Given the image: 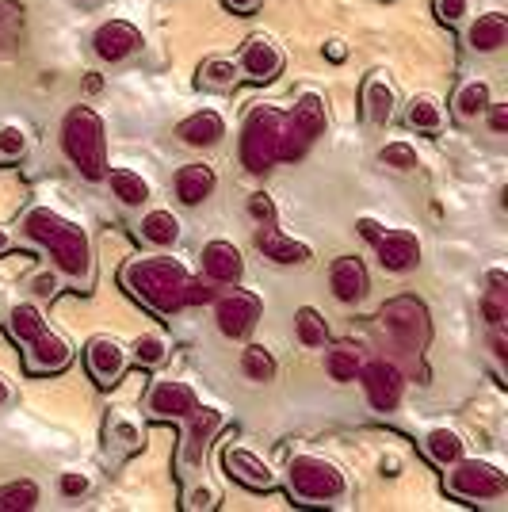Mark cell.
<instances>
[{"label": "cell", "instance_id": "19", "mask_svg": "<svg viewBox=\"0 0 508 512\" xmlns=\"http://www.w3.org/2000/svg\"><path fill=\"white\" fill-rule=\"evenodd\" d=\"M199 264H203V276L211 279V283H222V287H233V283H241V276H245V256L226 237L207 241L203 253H199Z\"/></svg>", "mask_w": 508, "mask_h": 512}, {"label": "cell", "instance_id": "2", "mask_svg": "<svg viewBox=\"0 0 508 512\" xmlns=\"http://www.w3.org/2000/svg\"><path fill=\"white\" fill-rule=\"evenodd\" d=\"M20 230L31 245H39L50 253L54 268L62 272L69 283L77 287H88L92 283V237H88L85 226L69 222L65 214H58L54 207H27L20 218Z\"/></svg>", "mask_w": 508, "mask_h": 512}, {"label": "cell", "instance_id": "27", "mask_svg": "<svg viewBox=\"0 0 508 512\" xmlns=\"http://www.w3.org/2000/svg\"><path fill=\"white\" fill-rule=\"evenodd\" d=\"M424 455H428V463H436L440 470H447L455 459H463L466 455V440L455 432V428L436 425L424 432Z\"/></svg>", "mask_w": 508, "mask_h": 512}, {"label": "cell", "instance_id": "41", "mask_svg": "<svg viewBox=\"0 0 508 512\" xmlns=\"http://www.w3.org/2000/svg\"><path fill=\"white\" fill-rule=\"evenodd\" d=\"M184 509L188 512H211L218 509V490L207 486V482H199V486H188L184 490Z\"/></svg>", "mask_w": 508, "mask_h": 512}, {"label": "cell", "instance_id": "38", "mask_svg": "<svg viewBox=\"0 0 508 512\" xmlns=\"http://www.w3.org/2000/svg\"><path fill=\"white\" fill-rule=\"evenodd\" d=\"M107 440L111 444H119L123 451H138L146 440H142V428L134 425L130 417H123V413H115L111 421H107Z\"/></svg>", "mask_w": 508, "mask_h": 512}, {"label": "cell", "instance_id": "9", "mask_svg": "<svg viewBox=\"0 0 508 512\" xmlns=\"http://www.w3.org/2000/svg\"><path fill=\"white\" fill-rule=\"evenodd\" d=\"M260 314H264L260 299H256L253 291H241L237 283H233L230 295H222V299L214 302V321H218V333H222V337H230V341H245V337L256 329Z\"/></svg>", "mask_w": 508, "mask_h": 512}, {"label": "cell", "instance_id": "40", "mask_svg": "<svg viewBox=\"0 0 508 512\" xmlns=\"http://www.w3.org/2000/svg\"><path fill=\"white\" fill-rule=\"evenodd\" d=\"M27 150H31V138H27V130L16 127V123L0 127V161H20Z\"/></svg>", "mask_w": 508, "mask_h": 512}, {"label": "cell", "instance_id": "28", "mask_svg": "<svg viewBox=\"0 0 508 512\" xmlns=\"http://www.w3.org/2000/svg\"><path fill=\"white\" fill-rule=\"evenodd\" d=\"M489 104H493V88H489V81H482V77L463 81V85L455 88V96H451V111H455L463 123L482 119Z\"/></svg>", "mask_w": 508, "mask_h": 512}, {"label": "cell", "instance_id": "33", "mask_svg": "<svg viewBox=\"0 0 508 512\" xmlns=\"http://www.w3.org/2000/svg\"><path fill=\"white\" fill-rule=\"evenodd\" d=\"M279 371L276 356H272V348H264V344H245L241 348V375L249 379V383H272Z\"/></svg>", "mask_w": 508, "mask_h": 512}, {"label": "cell", "instance_id": "13", "mask_svg": "<svg viewBox=\"0 0 508 512\" xmlns=\"http://www.w3.org/2000/svg\"><path fill=\"white\" fill-rule=\"evenodd\" d=\"M237 69H241V81L249 85H268L283 73V50H279L268 35H249L245 46H241V58H237Z\"/></svg>", "mask_w": 508, "mask_h": 512}, {"label": "cell", "instance_id": "15", "mask_svg": "<svg viewBox=\"0 0 508 512\" xmlns=\"http://www.w3.org/2000/svg\"><path fill=\"white\" fill-rule=\"evenodd\" d=\"M371 245H375V256H379V264L386 272L402 276V272H413L421 264V237L413 234V230H402V226L386 230L382 226V234Z\"/></svg>", "mask_w": 508, "mask_h": 512}, {"label": "cell", "instance_id": "45", "mask_svg": "<svg viewBox=\"0 0 508 512\" xmlns=\"http://www.w3.org/2000/svg\"><path fill=\"white\" fill-rule=\"evenodd\" d=\"M482 314H486L489 325H505V318H508V295H501V291H489L486 299H482Z\"/></svg>", "mask_w": 508, "mask_h": 512}, {"label": "cell", "instance_id": "21", "mask_svg": "<svg viewBox=\"0 0 508 512\" xmlns=\"http://www.w3.org/2000/svg\"><path fill=\"white\" fill-rule=\"evenodd\" d=\"M226 134H230V127H226L222 111H214V107L191 111L188 119H180V127H176V138H180L184 146H191V150H211Z\"/></svg>", "mask_w": 508, "mask_h": 512}, {"label": "cell", "instance_id": "43", "mask_svg": "<svg viewBox=\"0 0 508 512\" xmlns=\"http://www.w3.org/2000/svg\"><path fill=\"white\" fill-rule=\"evenodd\" d=\"M58 490H62V497H85L92 490V478H88L85 470H65L62 478H58Z\"/></svg>", "mask_w": 508, "mask_h": 512}, {"label": "cell", "instance_id": "25", "mask_svg": "<svg viewBox=\"0 0 508 512\" xmlns=\"http://www.w3.org/2000/svg\"><path fill=\"white\" fill-rule=\"evenodd\" d=\"M466 46L474 54H497L508 46V16L505 12H482L466 27Z\"/></svg>", "mask_w": 508, "mask_h": 512}, {"label": "cell", "instance_id": "3", "mask_svg": "<svg viewBox=\"0 0 508 512\" xmlns=\"http://www.w3.org/2000/svg\"><path fill=\"white\" fill-rule=\"evenodd\" d=\"M287 490L298 505L337 509L348 501L352 486H348V474L337 463H329L325 455L302 451V455H291V463H287Z\"/></svg>", "mask_w": 508, "mask_h": 512}, {"label": "cell", "instance_id": "17", "mask_svg": "<svg viewBox=\"0 0 508 512\" xmlns=\"http://www.w3.org/2000/svg\"><path fill=\"white\" fill-rule=\"evenodd\" d=\"M85 363H88V375L96 379L100 386H115L123 375H127V348L115 341V337H92V341L85 344Z\"/></svg>", "mask_w": 508, "mask_h": 512}, {"label": "cell", "instance_id": "49", "mask_svg": "<svg viewBox=\"0 0 508 512\" xmlns=\"http://www.w3.org/2000/svg\"><path fill=\"white\" fill-rule=\"evenodd\" d=\"M230 12H237V16H253L256 8H260V0H222Z\"/></svg>", "mask_w": 508, "mask_h": 512}, {"label": "cell", "instance_id": "22", "mask_svg": "<svg viewBox=\"0 0 508 512\" xmlns=\"http://www.w3.org/2000/svg\"><path fill=\"white\" fill-rule=\"evenodd\" d=\"M256 249L264 253V260H272V264H306L314 256V249L306 241L287 237L276 222H256Z\"/></svg>", "mask_w": 508, "mask_h": 512}, {"label": "cell", "instance_id": "48", "mask_svg": "<svg viewBox=\"0 0 508 512\" xmlns=\"http://www.w3.org/2000/svg\"><path fill=\"white\" fill-rule=\"evenodd\" d=\"M489 348H493V356H497V363H508V337L501 325H493V341H489Z\"/></svg>", "mask_w": 508, "mask_h": 512}, {"label": "cell", "instance_id": "52", "mask_svg": "<svg viewBox=\"0 0 508 512\" xmlns=\"http://www.w3.org/2000/svg\"><path fill=\"white\" fill-rule=\"evenodd\" d=\"M356 226H360V234L367 237V241H375V237L382 234V226H379V222H375V218H360Z\"/></svg>", "mask_w": 508, "mask_h": 512}, {"label": "cell", "instance_id": "20", "mask_svg": "<svg viewBox=\"0 0 508 512\" xmlns=\"http://www.w3.org/2000/svg\"><path fill=\"white\" fill-rule=\"evenodd\" d=\"M367 287H371V276H367V264L363 256H337L333 268H329V291L340 306H356V302L367 299Z\"/></svg>", "mask_w": 508, "mask_h": 512}, {"label": "cell", "instance_id": "54", "mask_svg": "<svg viewBox=\"0 0 508 512\" xmlns=\"http://www.w3.org/2000/svg\"><path fill=\"white\" fill-rule=\"evenodd\" d=\"M8 402H12V386H8V379L0 375V409L8 406Z\"/></svg>", "mask_w": 508, "mask_h": 512}, {"label": "cell", "instance_id": "11", "mask_svg": "<svg viewBox=\"0 0 508 512\" xmlns=\"http://www.w3.org/2000/svg\"><path fill=\"white\" fill-rule=\"evenodd\" d=\"M73 363V344L65 341L58 329L46 325L39 337L23 344V367L27 375H58Z\"/></svg>", "mask_w": 508, "mask_h": 512}, {"label": "cell", "instance_id": "53", "mask_svg": "<svg viewBox=\"0 0 508 512\" xmlns=\"http://www.w3.org/2000/svg\"><path fill=\"white\" fill-rule=\"evenodd\" d=\"M398 470H402V459H398V455H386V459H382V474H386V478H394Z\"/></svg>", "mask_w": 508, "mask_h": 512}, {"label": "cell", "instance_id": "16", "mask_svg": "<svg viewBox=\"0 0 508 512\" xmlns=\"http://www.w3.org/2000/svg\"><path fill=\"white\" fill-rule=\"evenodd\" d=\"M360 383H363V390H367V402L379 409V413H386V409H394L402 402L405 379H402V371H398V363H390V360L363 363Z\"/></svg>", "mask_w": 508, "mask_h": 512}, {"label": "cell", "instance_id": "8", "mask_svg": "<svg viewBox=\"0 0 508 512\" xmlns=\"http://www.w3.org/2000/svg\"><path fill=\"white\" fill-rule=\"evenodd\" d=\"M379 318H382L386 337L398 344V348H409V352H413V348H424V344H428L432 325H428V310H424V302L402 295V299L386 302Z\"/></svg>", "mask_w": 508, "mask_h": 512}, {"label": "cell", "instance_id": "4", "mask_svg": "<svg viewBox=\"0 0 508 512\" xmlns=\"http://www.w3.org/2000/svg\"><path fill=\"white\" fill-rule=\"evenodd\" d=\"M62 150L73 161V169L85 180H104L107 172V134L104 119L88 104H77L62 119Z\"/></svg>", "mask_w": 508, "mask_h": 512}, {"label": "cell", "instance_id": "39", "mask_svg": "<svg viewBox=\"0 0 508 512\" xmlns=\"http://www.w3.org/2000/svg\"><path fill=\"white\" fill-rule=\"evenodd\" d=\"M379 161L394 172H413L421 165V157H417V150H413L409 142H386L379 150Z\"/></svg>", "mask_w": 508, "mask_h": 512}, {"label": "cell", "instance_id": "50", "mask_svg": "<svg viewBox=\"0 0 508 512\" xmlns=\"http://www.w3.org/2000/svg\"><path fill=\"white\" fill-rule=\"evenodd\" d=\"M489 283V291H501V295H508V276H505V268H493L486 276Z\"/></svg>", "mask_w": 508, "mask_h": 512}, {"label": "cell", "instance_id": "51", "mask_svg": "<svg viewBox=\"0 0 508 512\" xmlns=\"http://www.w3.org/2000/svg\"><path fill=\"white\" fill-rule=\"evenodd\" d=\"M325 58H329V62H344V58H348V46L340 43V39H329V43H325Z\"/></svg>", "mask_w": 508, "mask_h": 512}, {"label": "cell", "instance_id": "34", "mask_svg": "<svg viewBox=\"0 0 508 512\" xmlns=\"http://www.w3.org/2000/svg\"><path fill=\"white\" fill-rule=\"evenodd\" d=\"M199 88H214V92H226V88H237L241 81V69L233 58H207V62L199 65Z\"/></svg>", "mask_w": 508, "mask_h": 512}, {"label": "cell", "instance_id": "5", "mask_svg": "<svg viewBox=\"0 0 508 512\" xmlns=\"http://www.w3.org/2000/svg\"><path fill=\"white\" fill-rule=\"evenodd\" d=\"M283 130H287V111L264 104L249 107L241 123V165L249 172H264L283 161Z\"/></svg>", "mask_w": 508, "mask_h": 512}, {"label": "cell", "instance_id": "26", "mask_svg": "<svg viewBox=\"0 0 508 512\" xmlns=\"http://www.w3.org/2000/svg\"><path fill=\"white\" fill-rule=\"evenodd\" d=\"M138 234H142V241L153 245V249H172V245L184 237V222H180L169 207H153V211L142 214Z\"/></svg>", "mask_w": 508, "mask_h": 512}, {"label": "cell", "instance_id": "30", "mask_svg": "<svg viewBox=\"0 0 508 512\" xmlns=\"http://www.w3.org/2000/svg\"><path fill=\"white\" fill-rule=\"evenodd\" d=\"M405 123L417 130V134H440L444 130V104L436 100V96H413L409 104H405Z\"/></svg>", "mask_w": 508, "mask_h": 512}, {"label": "cell", "instance_id": "42", "mask_svg": "<svg viewBox=\"0 0 508 512\" xmlns=\"http://www.w3.org/2000/svg\"><path fill=\"white\" fill-rule=\"evenodd\" d=\"M466 16H470V0H436V20L447 23V27L463 23Z\"/></svg>", "mask_w": 508, "mask_h": 512}, {"label": "cell", "instance_id": "10", "mask_svg": "<svg viewBox=\"0 0 508 512\" xmlns=\"http://www.w3.org/2000/svg\"><path fill=\"white\" fill-rule=\"evenodd\" d=\"M199 409V394L184 379H157L146 394V413L153 421H188Z\"/></svg>", "mask_w": 508, "mask_h": 512}, {"label": "cell", "instance_id": "14", "mask_svg": "<svg viewBox=\"0 0 508 512\" xmlns=\"http://www.w3.org/2000/svg\"><path fill=\"white\" fill-rule=\"evenodd\" d=\"M142 31L134 27L130 20H107L96 27V35H92V50H96V58L107 65H119V62H130L138 50H142Z\"/></svg>", "mask_w": 508, "mask_h": 512}, {"label": "cell", "instance_id": "12", "mask_svg": "<svg viewBox=\"0 0 508 512\" xmlns=\"http://www.w3.org/2000/svg\"><path fill=\"white\" fill-rule=\"evenodd\" d=\"M222 467L230 474L233 482H241L245 490H276V470L268 467L264 455H256L253 448L245 444H226L222 448Z\"/></svg>", "mask_w": 508, "mask_h": 512}, {"label": "cell", "instance_id": "1", "mask_svg": "<svg viewBox=\"0 0 508 512\" xmlns=\"http://www.w3.org/2000/svg\"><path fill=\"white\" fill-rule=\"evenodd\" d=\"M119 279H123L130 299L142 302L157 318H172L188 306H203V302L214 299L211 279L203 283L199 276H191L188 268L172 256H130Z\"/></svg>", "mask_w": 508, "mask_h": 512}, {"label": "cell", "instance_id": "24", "mask_svg": "<svg viewBox=\"0 0 508 512\" xmlns=\"http://www.w3.org/2000/svg\"><path fill=\"white\" fill-rule=\"evenodd\" d=\"M172 188H176V199H180L184 207H199V203H207V199L214 195V188H218V176H214L211 165L195 161V165H184V169L176 172Z\"/></svg>", "mask_w": 508, "mask_h": 512}, {"label": "cell", "instance_id": "18", "mask_svg": "<svg viewBox=\"0 0 508 512\" xmlns=\"http://www.w3.org/2000/svg\"><path fill=\"white\" fill-rule=\"evenodd\" d=\"M226 425V413L214 406H199L188 417V436H184V448H180V463L184 467H199L207 459V448L218 436V428Z\"/></svg>", "mask_w": 508, "mask_h": 512}, {"label": "cell", "instance_id": "46", "mask_svg": "<svg viewBox=\"0 0 508 512\" xmlns=\"http://www.w3.org/2000/svg\"><path fill=\"white\" fill-rule=\"evenodd\" d=\"M249 214H253L256 222H276V203H272V195H264V192L249 195Z\"/></svg>", "mask_w": 508, "mask_h": 512}, {"label": "cell", "instance_id": "29", "mask_svg": "<svg viewBox=\"0 0 508 512\" xmlns=\"http://www.w3.org/2000/svg\"><path fill=\"white\" fill-rule=\"evenodd\" d=\"M104 180H107V188H111V195L123 203V207H146L149 203V180L142 176V172H134V169H107L104 172Z\"/></svg>", "mask_w": 508, "mask_h": 512}, {"label": "cell", "instance_id": "47", "mask_svg": "<svg viewBox=\"0 0 508 512\" xmlns=\"http://www.w3.org/2000/svg\"><path fill=\"white\" fill-rule=\"evenodd\" d=\"M486 115H489V130H493V134H508V104H489Z\"/></svg>", "mask_w": 508, "mask_h": 512}, {"label": "cell", "instance_id": "44", "mask_svg": "<svg viewBox=\"0 0 508 512\" xmlns=\"http://www.w3.org/2000/svg\"><path fill=\"white\" fill-rule=\"evenodd\" d=\"M62 272L54 268V272H39V276L31 279V291H35V299H54L58 291H62Z\"/></svg>", "mask_w": 508, "mask_h": 512}, {"label": "cell", "instance_id": "23", "mask_svg": "<svg viewBox=\"0 0 508 512\" xmlns=\"http://www.w3.org/2000/svg\"><path fill=\"white\" fill-rule=\"evenodd\" d=\"M360 104H363L367 123H375V127H386V123L394 119V111H398V92H394V85H390V77H386V73L375 69V73L363 81Z\"/></svg>", "mask_w": 508, "mask_h": 512}, {"label": "cell", "instance_id": "31", "mask_svg": "<svg viewBox=\"0 0 508 512\" xmlns=\"http://www.w3.org/2000/svg\"><path fill=\"white\" fill-rule=\"evenodd\" d=\"M325 371H329V379L340 386L356 383L363 371V356L356 344H337V348H329V356H325Z\"/></svg>", "mask_w": 508, "mask_h": 512}, {"label": "cell", "instance_id": "32", "mask_svg": "<svg viewBox=\"0 0 508 512\" xmlns=\"http://www.w3.org/2000/svg\"><path fill=\"white\" fill-rule=\"evenodd\" d=\"M46 329V314L39 302H16L12 314H8V333L20 344H27L31 337H39Z\"/></svg>", "mask_w": 508, "mask_h": 512}, {"label": "cell", "instance_id": "55", "mask_svg": "<svg viewBox=\"0 0 508 512\" xmlns=\"http://www.w3.org/2000/svg\"><path fill=\"white\" fill-rule=\"evenodd\" d=\"M8 249H12V234H8V230H4V226H0V256L8 253Z\"/></svg>", "mask_w": 508, "mask_h": 512}, {"label": "cell", "instance_id": "7", "mask_svg": "<svg viewBox=\"0 0 508 512\" xmlns=\"http://www.w3.org/2000/svg\"><path fill=\"white\" fill-rule=\"evenodd\" d=\"M325 130V100L318 92H302L298 104L287 111V130H283V161H298L306 157V150L314 146Z\"/></svg>", "mask_w": 508, "mask_h": 512}, {"label": "cell", "instance_id": "37", "mask_svg": "<svg viewBox=\"0 0 508 512\" xmlns=\"http://www.w3.org/2000/svg\"><path fill=\"white\" fill-rule=\"evenodd\" d=\"M35 505H39V486H35L31 478L12 482V486H4V490H0V509L20 512V509H35Z\"/></svg>", "mask_w": 508, "mask_h": 512}, {"label": "cell", "instance_id": "36", "mask_svg": "<svg viewBox=\"0 0 508 512\" xmlns=\"http://www.w3.org/2000/svg\"><path fill=\"white\" fill-rule=\"evenodd\" d=\"M127 356L138 363V367H161V363L169 360V341H165L161 333H142L138 341L130 344Z\"/></svg>", "mask_w": 508, "mask_h": 512}, {"label": "cell", "instance_id": "35", "mask_svg": "<svg viewBox=\"0 0 508 512\" xmlns=\"http://www.w3.org/2000/svg\"><path fill=\"white\" fill-rule=\"evenodd\" d=\"M295 333L302 348H321V344L329 341V321L321 318L318 306H302L295 314Z\"/></svg>", "mask_w": 508, "mask_h": 512}, {"label": "cell", "instance_id": "6", "mask_svg": "<svg viewBox=\"0 0 508 512\" xmlns=\"http://www.w3.org/2000/svg\"><path fill=\"white\" fill-rule=\"evenodd\" d=\"M447 493L459 497L466 505H486V501H501L508 493V474L489 459H455L447 467Z\"/></svg>", "mask_w": 508, "mask_h": 512}]
</instances>
